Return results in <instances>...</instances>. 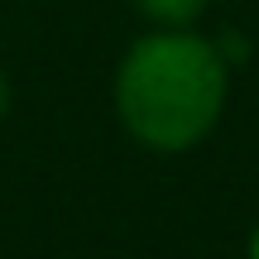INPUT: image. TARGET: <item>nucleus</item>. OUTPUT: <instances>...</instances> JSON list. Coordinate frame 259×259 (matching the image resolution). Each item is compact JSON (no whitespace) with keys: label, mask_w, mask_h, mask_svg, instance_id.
Wrapping results in <instances>:
<instances>
[{"label":"nucleus","mask_w":259,"mask_h":259,"mask_svg":"<svg viewBox=\"0 0 259 259\" xmlns=\"http://www.w3.org/2000/svg\"><path fill=\"white\" fill-rule=\"evenodd\" d=\"M231 63L197 29H149L125 48L111 101L125 135L154 154H187L221 125Z\"/></svg>","instance_id":"nucleus-1"},{"label":"nucleus","mask_w":259,"mask_h":259,"mask_svg":"<svg viewBox=\"0 0 259 259\" xmlns=\"http://www.w3.org/2000/svg\"><path fill=\"white\" fill-rule=\"evenodd\" d=\"M10 115V77H5V67H0V120Z\"/></svg>","instance_id":"nucleus-3"},{"label":"nucleus","mask_w":259,"mask_h":259,"mask_svg":"<svg viewBox=\"0 0 259 259\" xmlns=\"http://www.w3.org/2000/svg\"><path fill=\"white\" fill-rule=\"evenodd\" d=\"M154 29H192L202 19L206 0H130Z\"/></svg>","instance_id":"nucleus-2"},{"label":"nucleus","mask_w":259,"mask_h":259,"mask_svg":"<svg viewBox=\"0 0 259 259\" xmlns=\"http://www.w3.org/2000/svg\"><path fill=\"white\" fill-rule=\"evenodd\" d=\"M245 259H259V221H254V231H250V240H245Z\"/></svg>","instance_id":"nucleus-4"}]
</instances>
